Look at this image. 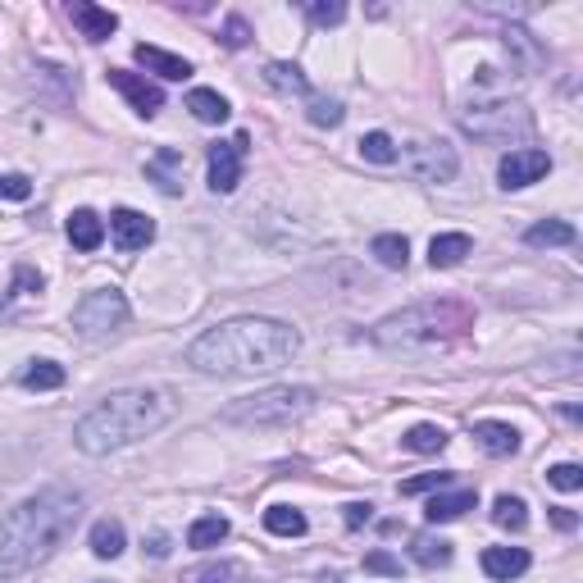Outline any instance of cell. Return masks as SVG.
Returning <instances> with one entry per match:
<instances>
[{"mask_svg":"<svg viewBox=\"0 0 583 583\" xmlns=\"http://www.w3.org/2000/svg\"><path fill=\"white\" fill-rule=\"evenodd\" d=\"M92 552L101 561H114L123 552V524L119 520H96L92 524Z\"/></svg>","mask_w":583,"mask_h":583,"instance_id":"cell-28","label":"cell"},{"mask_svg":"<svg viewBox=\"0 0 583 583\" xmlns=\"http://www.w3.org/2000/svg\"><path fill=\"white\" fill-rule=\"evenodd\" d=\"M306 14L319 23V28H328V23H342V19H347V5H342V0H310Z\"/></svg>","mask_w":583,"mask_h":583,"instance_id":"cell-34","label":"cell"},{"mask_svg":"<svg viewBox=\"0 0 583 583\" xmlns=\"http://www.w3.org/2000/svg\"><path fill=\"white\" fill-rule=\"evenodd\" d=\"M265 82L274 87V92H283V96H310V82H306V73H301L297 64L274 60V64L265 69Z\"/></svg>","mask_w":583,"mask_h":583,"instance_id":"cell-22","label":"cell"},{"mask_svg":"<svg viewBox=\"0 0 583 583\" xmlns=\"http://www.w3.org/2000/svg\"><path fill=\"white\" fill-rule=\"evenodd\" d=\"M301 338L283 319H228L219 328H205L187 347V365L219 379H242V374H269L297 356Z\"/></svg>","mask_w":583,"mask_h":583,"instance_id":"cell-1","label":"cell"},{"mask_svg":"<svg viewBox=\"0 0 583 583\" xmlns=\"http://www.w3.org/2000/svg\"><path fill=\"white\" fill-rule=\"evenodd\" d=\"M552 524H556V529H565V533H570L574 524H579V515H574V511H565V506H556V511H552Z\"/></svg>","mask_w":583,"mask_h":583,"instance_id":"cell-42","label":"cell"},{"mask_svg":"<svg viewBox=\"0 0 583 583\" xmlns=\"http://www.w3.org/2000/svg\"><path fill=\"white\" fill-rule=\"evenodd\" d=\"M360 155H365L369 164H392L401 151H397V142H392L388 133H365L360 137Z\"/></svg>","mask_w":583,"mask_h":583,"instance_id":"cell-32","label":"cell"},{"mask_svg":"<svg viewBox=\"0 0 583 583\" xmlns=\"http://www.w3.org/2000/svg\"><path fill=\"white\" fill-rule=\"evenodd\" d=\"M315 406L310 388H265L256 397H237L219 410L224 424H246V429H274V424H292Z\"/></svg>","mask_w":583,"mask_h":583,"instance_id":"cell-5","label":"cell"},{"mask_svg":"<svg viewBox=\"0 0 583 583\" xmlns=\"http://www.w3.org/2000/svg\"><path fill=\"white\" fill-rule=\"evenodd\" d=\"M187 110H192L201 123H224L228 119V101L219 92H210V87H196V92L187 96Z\"/></svg>","mask_w":583,"mask_h":583,"instance_id":"cell-27","label":"cell"},{"mask_svg":"<svg viewBox=\"0 0 583 583\" xmlns=\"http://www.w3.org/2000/svg\"><path fill=\"white\" fill-rule=\"evenodd\" d=\"M265 529L278 533V538H301L310 524H306V515H301L297 506H269V511H265Z\"/></svg>","mask_w":583,"mask_h":583,"instance_id":"cell-24","label":"cell"},{"mask_svg":"<svg viewBox=\"0 0 583 583\" xmlns=\"http://www.w3.org/2000/svg\"><path fill=\"white\" fill-rule=\"evenodd\" d=\"M451 483V474H415L401 483V497H420V492H442Z\"/></svg>","mask_w":583,"mask_h":583,"instance_id":"cell-35","label":"cell"},{"mask_svg":"<svg viewBox=\"0 0 583 583\" xmlns=\"http://www.w3.org/2000/svg\"><path fill=\"white\" fill-rule=\"evenodd\" d=\"M369 251H374V260L383 269H406V260H410V242L401 233H379Z\"/></svg>","mask_w":583,"mask_h":583,"instance_id":"cell-23","label":"cell"},{"mask_svg":"<svg viewBox=\"0 0 583 583\" xmlns=\"http://www.w3.org/2000/svg\"><path fill=\"white\" fill-rule=\"evenodd\" d=\"M69 242L78 246V251H96V246L105 242V224L92 215V210H73L69 215Z\"/></svg>","mask_w":583,"mask_h":583,"instance_id":"cell-21","label":"cell"},{"mask_svg":"<svg viewBox=\"0 0 583 583\" xmlns=\"http://www.w3.org/2000/svg\"><path fill=\"white\" fill-rule=\"evenodd\" d=\"M128 319V301H123L119 287H101V292H87V297L73 306V328L82 338H105Z\"/></svg>","mask_w":583,"mask_h":583,"instance_id":"cell-7","label":"cell"},{"mask_svg":"<svg viewBox=\"0 0 583 583\" xmlns=\"http://www.w3.org/2000/svg\"><path fill=\"white\" fill-rule=\"evenodd\" d=\"M524 242L529 246H570L574 224H565V219H543V224H533L529 233H524Z\"/></svg>","mask_w":583,"mask_h":583,"instance_id":"cell-29","label":"cell"},{"mask_svg":"<svg viewBox=\"0 0 583 583\" xmlns=\"http://www.w3.org/2000/svg\"><path fill=\"white\" fill-rule=\"evenodd\" d=\"M547 479H552V488H561V492H579L583 488V470L579 465H556V470H547Z\"/></svg>","mask_w":583,"mask_h":583,"instance_id":"cell-37","label":"cell"},{"mask_svg":"<svg viewBox=\"0 0 583 583\" xmlns=\"http://www.w3.org/2000/svg\"><path fill=\"white\" fill-rule=\"evenodd\" d=\"M474 324V310L461 301H420L410 310L388 315L374 328V342L388 351H433L442 342L461 338L465 328Z\"/></svg>","mask_w":583,"mask_h":583,"instance_id":"cell-4","label":"cell"},{"mask_svg":"<svg viewBox=\"0 0 583 583\" xmlns=\"http://www.w3.org/2000/svg\"><path fill=\"white\" fill-rule=\"evenodd\" d=\"M406 169L420 183H451L456 169H461V160H456V151L447 142H415L406 151Z\"/></svg>","mask_w":583,"mask_h":583,"instance_id":"cell-8","label":"cell"},{"mask_svg":"<svg viewBox=\"0 0 583 583\" xmlns=\"http://www.w3.org/2000/svg\"><path fill=\"white\" fill-rule=\"evenodd\" d=\"M110 87H114V92H123V96H128V105H133L137 114H146V119H151V114L164 105V92H160V87H155L151 78H142V73L110 69Z\"/></svg>","mask_w":583,"mask_h":583,"instance_id":"cell-11","label":"cell"},{"mask_svg":"<svg viewBox=\"0 0 583 583\" xmlns=\"http://www.w3.org/2000/svg\"><path fill=\"white\" fill-rule=\"evenodd\" d=\"M82 520V497L69 488H46L19 502L0 520V579H19L41 565Z\"/></svg>","mask_w":583,"mask_h":583,"instance_id":"cell-2","label":"cell"},{"mask_svg":"<svg viewBox=\"0 0 583 583\" xmlns=\"http://www.w3.org/2000/svg\"><path fill=\"white\" fill-rule=\"evenodd\" d=\"M110 233H114V246H119V251H142V246H151L155 224L146 215H137V210H114Z\"/></svg>","mask_w":583,"mask_h":583,"instance_id":"cell-12","label":"cell"},{"mask_svg":"<svg viewBox=\"0 0 583 583\" xmlns=\"http://www.w3.org/2000/svg\"><path fill=\"white\" fill-rule=\"evenodd\" d=\"M365 570L369 574H388V579H401V561H397V556H388V552H369L365 556Z\"/></svg>","mask_w":583,"mask_h":583,"instance_id":"cell-39","label":"cell"},{"mask_svg":"<svg viewBox=\"0 0 583 583\" xmlns=\"http://www.w3.org/2000/svg\"><path fill=\"white\" fill-rule=\"evenodd\" d=\"M169 415H174V401L164 397V392H151V388L114 392V397H105L92 415H82L78 429H73V442H78L87 456H110V451L128 447V442H137V438H151Z\"/></svg>","mask_w":583,"mask_h":583,"instance_id":"cell-3","label":"cell"},{"mask_svg":"<svg viewBox=\"0 0 583 583\" xmlns=\"http://www.w3.org/2000/svg\"><path fill=\"white\" fill-rule=\"evenodd\" d=\"M174 164H183V155H178V151H160L151 164H146V178H155V187H160L164 196H178V192H183V183L174 178Z\"/></svg>","mask_w":583,"mask_h":583,"instance_id":"cell-26","label":"cell"},{"mask_svg":"<svg viewBox=\"0 0 583 583\" xmlns=\"http://www.w3.org/2000/svg\"><path fill=\"white\" fill-rule=\"evenodd\" d=\"M32 183L23 174H0V201H28Z\"/></svg>","mask_w":583,"mask_h":583,"instance_id":"cell-38","label":"cell"},{"mask_svg":"<svg viewBox=\"0 0 583 583\" xmlns=\"http://www.w3.org/2000/svg\"><path fill=\"white\" fill-rule=\"evenodd\" d=\"M410 556H415V565H424V570H438V565L451 561V543L447 538H433V533H420V538L410 543Z\"/></svg>","mask_w":583,"mask_h":583,"instance_id":"cell-25","label":"cell"},{"mask_svg":"<svg viewBox=\"0 0 583 583\" xmlns=\"http://www.w3.org/2000/svg\"><path fill=\"white\" fill-rule=\"evenodd\" d=\"M183 583H251V570L242 561H205L187 570Z\"/></svg>","mask_w":583,"mask_h":583,"instance_id":"cell-19","label":"cell"},{"mask_svg":"<svg viewBox=\"0 0 583 583\" xmlns=\"http://www.w3.org/2000/svg\"><path fill=\"white\" fill-rule=\"evenodd\" d=\"M23 388L28 392H51V388H64V369L55 360H37V365L23 369Z\"/></svg>","mask_w":583,"mask_h":583,"instance_id":"cell-30","label":"cell"},{"mask_svg":"<svg viewBox=\"0 0 583 583\" xmlns=\"http://www.w3.org/2000/svg\"><path fill=\"white\" fill-rule=\"evenodd\" d=\"M442 447H447V429H438V424H415V429L406 433V451H420V456H438Z\"/></svg>","mask_w":583,"mask_h":583,"instance_id":"cell-31","label":"cell"},{"mask_svg":"<svg viewBox=\"0 0 583 583\" xmlns=\"http://www.w3.org/2000/svg\"><path fill=\"white\" fill-rule=\"evenodd\" d=\"M465 133H474L479 142H511V137H529L533 133V119L524 105L511 101H492V105H470L461 114Z\"/></svg>","mask_w":583,"mask_h":583,"instance_id":"cell-6","label":"cell"},{"mask_svg":"<svg viewBox=\"0 0 583 583\" xmlns=\"http://www.w3.org/2000/svg\"><path fill=\"white\" fill-rule=\"evenodd\" d=\"M246 133L228 137V142H215L210 146V192L228 196L237 183H242V164H246Z\"/></svg>","mask_w":583,"mask_h":583,"instance_id":"cell-9","label":"cell"},{"mask_svg":"<svg viewBox=\"0 0 583 583\" xmlns=\"http://www.w3.org/2000/svg\"><path fill=\"white\" fill-rule=\"evenodd\" d=\"M246 41H251V28H246V19H237V14H233V19L224 23V46H228V51H242Z\"/></svg>","mask_w":583,"mask_h":583,"instance_id":"cell-40","label":"cell"},{"mask_svg":"<svg viewBox=\"0 0 583 583\" xmlns=\"http://www.w3.org/2000/svg\"><path fill=\"white\" fill-rule=\"evenodd\" d=\"M374 520V506L369 502H351L347 506V529H360V524H369Z\"/></svg>","mask_w":583,"mask_h":583,"instance_id":"cell-41","label":"cell"},{"mask_svg":"<svg viewBox=\"0 0 583 583\" xmlns=\"http://www.w3.org/2000/svg\"><path fill=\"white\" fill-rule=\"evenodd\" d=\"M492 520L502 524V529H515V533H520L524 524H529V506H524L520 497H497V506H492Z\"/></svg>","mask_w":583,"mask_h":583,"instance_id":"cell-33","label":"cell"},{"mask_svg":"<svg viewBox=\"0 0 583 583\" xmlns=\"http://www.w3.org/2000/svg\"><path fill=\"white\" fill-rule=\"evenodd\" d=\"M233 533V524L224 520V515H201V520L187 529V547H196V552H210V547H219Z\"/></svg>","mask_w":583,"mask_h":583,"instance_id":"cell-20","label":"cell"},{"mask_svg":"<svg viewBox=\"0 0 583 583\" xmlns=\"http://www.w3.org/2000/svg\"><path fill=\"white\" fill-rule=\"evenodd\" d=\"M342 119H347V110L338 101H310V123L315 128H338Z\"/></svg>","mask_w":583,"mask_h":583,"instance_id":"cell-36","label":"cell"},{"mask_svg":"<svg viewBox=\"0 0 583 583\" xmlns=\"http://www.w3.org/2000/svg\"><path fill=\"white\" fill-rule=\"evenodd\" d=\"M524 570H529V552H524V547H488V552H483V574H488V579L511 583V579H520Z\"/></svg>","mask_w":583,"mask_h":583,"instance_id":"cell-15","label":"cell"},{"mask_svg":"<svg viewBox=\"0 0 583 583\" xmlns=\"http://www.w3.org/2000/svg\"><path fill=\"white\" fill-rule=\"evenodd\" d=\"M474 438H479V447L488 451V456H515V451H520V433H515L511 424H497V420L474 424Z\"/></svg>","mask_w":583,"mask_h":583,"instance_id":"cell-17","label":"cell"},{"mask_svg":"<svg viewBox=\"0 0 583 583\" xmlns=\"http://www.w3.org/2000/svg\"><path fill=\"white\" fill-rule=\"evenodd\" d=\"M69 19L78 23V32H82L87 41H105V37H114V28H119V14H114V10H101V5H87V0L69 5Z\"/></svg>","mask_w":583,"mask_h":583,"instance_id":"cell-14","label":"cell"},{"mask_svg":"<svg viewBox=\"0 0 583 583\" xmlns=\"http://www.w3.org/2000/svg\"><path fill=\"white\" fill-rule=\"evenodd\" d=\"M470 251H474V242L465 233H438L429 242V265L433 269H451V265H461Z\"/></svg>","mask_w":583,"mask_h":583,"instance_id":"cell-18","label":"cell"},{"mask_svg":"<svg viewBox=\"0 0 583 583\" xmlns=\"http://www.w3.org/2000/svg\"><path fill=\"white\" fill-rule=\"evenodd\" d=\"M133 60L142 64L146 73H155V78H164V82H183V78H192V64L183 60V55H169V51H160V46H133Z\"/></svg>","mask_w":583,"mask_h":583,"instance_id":"cell-13","label":"cell"},{"mask_svg":"<svg viewBox=\"0 0 583 583\" xmlns=\"http://www.w3.org/2000/svg\"><path fill=\"white\" fill-rule=\"evenodd\" d=\"M543 174H552V155L538 151V146H524V151H506V155H502V169H497V178H502L506 192H511V187L538 183Z\"/></svg>","mask_w":583,"mask_h":583,"instance_id":"cell-10","label":"cell"},{"mask_svg":"<svg viewBox=\"0 0 583 583\" xmlns=\"http://www.w3.org/2000/svg\"><path fill=\"white\" fill-rule=\"evenodd\" d=\"M474 502H479V492L474 488H461V492H438L429 502V524H447V520H461L465 511H474Z\"/></svg>","mask_w":583,"mask_h":583,"instance_id":"cell-16","label":"cell"}]
</instances>
